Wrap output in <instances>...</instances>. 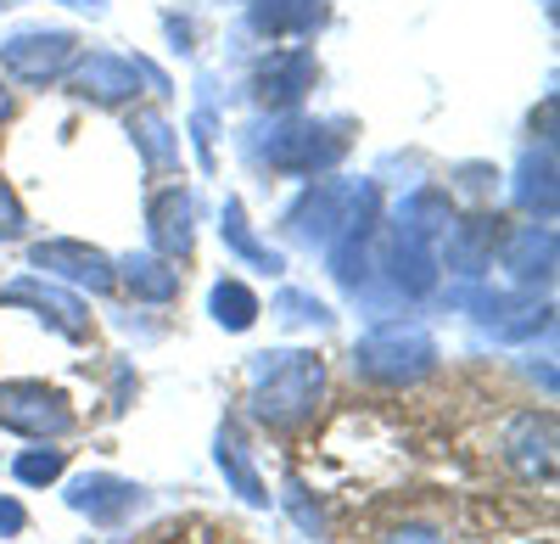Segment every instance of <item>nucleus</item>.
<instances>
[{
	"instance_id": "obj_1",
	"label": "nucleus",
	"mask_w": 560,
	"mask_h": 544,
	"mask_svg": "<svg viewBox=\"0 0 560 544\" xmlns=\"http://www.w3.org/2000/svg\"><path fill=\"white\" fill-rule=\"evenodd\" d=\"M68 62H73V39L68 34H23V39L7 45V68L18 79H34V84L57 79Z\"/></svg>"
},
{
	"instance_id": "obj_2",
	"label": "nucleus",
	"mask_w": 560,
	"mask_h": 544,
	"mask_svg": "<svg viewBox=\"0 0 560 544\" xmlns=\"http://www.w3.org/2000/svg\"><path fill=\"white\" fill-rule=\"evenodd\" d=\"M90 84H96L102 102H118V96H129V90H135V73H129L124 62H113V57H96V62L84 68V90H90Z\"/></svg>"
},
{
	"instance_id": "obj_3",
	"label": "nucleus",
	"mask_w": 560,
	"mask_h": 544,
	"mask_svg": "<svg viewBox=\"0 0 560 544\" xmlns=\"http://www.w3.org/2000/svg\"><path fill=\"white\" fill-rule=\"evenodd\" d=\"M18 231V208H12V197L0 192V236H12Z\"/></svg>"
},
{
	"instance_id": "obj_4",
	"label": "nucleus",
	"mask_w": 560,
	"mask_h": 544,
	"mask_svg": "<svg viewBox=\"0 0 560 544\" xmlns=\"http://www.w3.org/2000/svg\"><path fill=\"white\" fill-rule=\"evenodd\" d=\"M0 124H7V90H0Z\"/></svg>"
},
{
	"instance_id": "obj_5",
	"label": "nucleus",
	"mask_w": 560,
	"mask_h": 544,
	"mask_svg": "<svg viewBox=\"0 0 560 544\" xmlns=\"http://www.w3.org/2000/svg\"><path fill=\"white\" fill-rule=\"evenodd\" d=\"M68 7H96V0H68Z\"/></svg>"
}]
</instances>
